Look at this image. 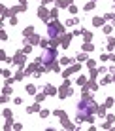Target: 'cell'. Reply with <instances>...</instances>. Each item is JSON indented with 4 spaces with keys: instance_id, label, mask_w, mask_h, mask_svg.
<instances>
[{
    "instance_id": "1",
    "label": "cell",
    "mask_w": 115,
    "mask_h": 131,
    "mask_svg": "<svg viewBox=\"0 0 115 131\" xmlns=\"http://www.w3.org/2000/svg\"><path fill=\"white\" fill-rule=\"evenodd\" d=\"M92 112H94V103L92 101H85V103H79V108H77V118L79 120H91L92 118Z\"/></svg>"
},
{
    "instance_id": "2",
    "label": "cell",
    "mask_w": 115,
    "mask_h": 131,
    "mask_svg": "<svg viewBox=\"0 0 115 131\" xmlns=\"http://www.w3.org/2000/svg\"><path fill=\"white\" fill-rule=\"evenodd\" d=\"M57 34H59V29H57L55 25H51V27H49V36L53 38V36H57Z\"/></svg>"
},
{
    "instance_id": "3",
    "label": "cell",
    "mask_w": 115,
    "mask_h": 131,
    "mask_svg": "<svg viewBox=\"0 0 115 131\" xmlns=\"http://www.w3.org/2000/svg\"><path fill=\"white\" fill-rule=\"evenodd\" d=\"M49 59H51V53H49V51H45V53H43V63L47 65V63H49Z\"/></svg>"
}]
</instances>
